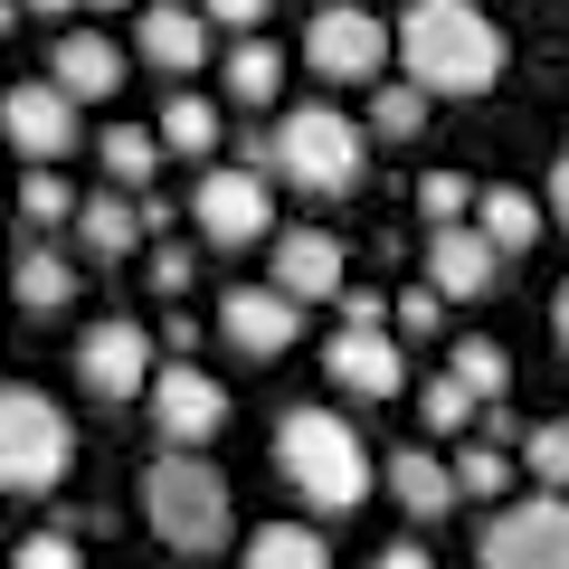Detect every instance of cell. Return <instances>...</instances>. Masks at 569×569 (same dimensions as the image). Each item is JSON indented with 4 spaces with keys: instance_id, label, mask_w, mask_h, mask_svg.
<instances>
[{
    "instance_id": "1",
    "label": "cell",
    "mask_w": 569,
    "mask_h": 569,
    "mask_svg": "<svg viewBox=\"0 0 569 569\" xmlns=\"http://www.w3.org/2000/svg\"><path fill=\"white\" fill-rule=\"evenodd\" d=\"M399 67H408L418 96H493V77H503V29L475 0H408Z\"/></svg>"
},
{
    "instance_id": "2",
    "label": "cell",
    "mask_w": 569,
    "mask_h": 569,
    "mask_svg": "<svg viewBox=\"0 0 569 569\" xmlns=\"http://www.w3.org/2000/svg\"><path fill=\"white\" fill-rule=\"evenodd\" d=\"M276 475L313 512H351L370 493V447H361V427L332 418V408H284L276 418Z\"/></svg>"
},
{
    "instance_id": "3",
    "label": "cell",
    "mask_w": 569,
    "mask_h": 569,
    "mask_svg": "<svg viewBox=\"0 0 569 569\" xmlns=\"http://www.w3.org/2000/svg\"><path fill=\"white\" fill-rule=\"evenodd\" d=\"M142 522H152L162 550H181V560L228 550V475L209 456H152L142 466Z\"/></svg>"
},
{
    "instance_id": "4",
    "label": "cell",
    "mask_w": 569,
    "mask_h": 569,
    "mask_svg": "<svg viewBox=\"0 0 569 569\" xmlns=\"http://www.w3.org/2000/svg\"><path fill=\"white\" fill-rule=\"evenodd\" d=\"M361 123L342 104H295V114L266 133V181H295L305 200H342L361 190Z\"/></svg>"
},
{
    "instance_id": "5",
    "label": "cell",
    "mask_w": 569,
    "mask_h": 569,
    "mask_svg": "<svg viewBox=\"0 0 569 569\" xmlns=\"http://www.w3.org/2000/svg\"><path fill=\"white\" fill-rule=\"evenodd\" d=\"M77 456V427L48 389L29 380H0V493H48Z\"/></svg>"
},
{
    "instance_id": "6",
    "label": "cell",
    "mask_w": 569,
    "mask_h": 569,
    "mask_svg": "<svg viewBox=\"0 0 569 569\" xmlns=\"http://www.w3.org/2000/svg\"><path fill=\"white\" fill-rule=\"evenodd\" d=\"M399 48V29H380V10H361V0H323L305 20V67L332 86H389L380 58Z\"/></svg>"
},
{
    "instance_id": "7",
    "label": "cell",
    "mask_w": 569,
    "mask_h": 569,
    "mask_svg": "<svg viewBox=\"0 0 569 569\" xmlns=\"http://www.w3.org/2000/svg\"><path fill=\"white\" fill-rule=\"evenodd\" d=\"M475 569H569V493H522V503L485 512L475 531Z\"/></svg>"
},
{
    "instance_id": "8",
    "label": "cell",
    "mask_w": 569,
    "mask_h": 569,
    "mask_svg": "<svg viewBox=\"0 0 569 569\" xmlns=\"http://www.w3.org/2000/svg\"><path fill=\"white\" fill-rule=\"evenodd\" d=\"M190 219H200L209 247H257V238H284L276 228V181L247 162H219L200 171V190H190Z\"/></svg>"
},
{
    "instance_id": "9",
    "label": "cell",
    "mask_w": 569,
    "mask_h": 569,
    "mask_svg": "<svg viewBox=\"0 0 569 569\" xmlns=\"http://www.w3.org/2000/svg\"><path fill=\"white\" fill-rule=\"evenodd\" d=\"M67 370H77V389H86V399H104V408L162 380V370H152V332H142L133 313H104V323H86V332H77V361H67Z\"/></svg>"
},
{
    "instance_id": "10",
    "label": "cell",
    "mask_w": 569,
    "mask_h": 569,
    "mask_svg": "<svg viewBox=\"0 0 569 569\" xmlns=\"http://www.w3.org/2000/svg\"><path fill=\"white\" fill-rule=\"evenodd\" d=\"M219 427H228V380H209L200 361H171L162 380H152V437H162L171 456H200Z\"/></svg>"
},
{
    "instance_id": "11",
    "label": "cell",
    "mask_w": 569,
    "mask_h": 569,
    "mask_svg": "<svg viewBox=\"0 0 569 569\" xmlns=\"http://www.w3.org/2000/svg\"><path fill=\"white\" fill-rule=\"evenodd\" d=\"M0 133L10 152H29V171H58V152H77V96L58 77H20L0 96Z\"/></svg>"
},
{
    "instance_id": "12",
    "label": "cell",
    "mask_w": 569,
    "mask_h": 569,
    "mask_svg": "<svg viewBox=\"0 0 569 569\" xmlns=\"http://www.w3.org/2000/svg\"><path fill=\"white\" fill-rule=\"evenodd\" d=\"M295 332H305V305H295V295H276V284H228V305H219V342L228 351L276 361V351H295Z\"/></svg>"
},
{
    "instance_id": "13",
    "label": "cell",
    "mask_w": 569,
    "mask_h": 569,
    "mask_svg": "<svg viewBox=\"0 0 569 569\" xmlns=\"http://www.w3.org/2000/svg\"><path fill=\"white\" fill-rule=\"evenodd\" d=\"M133 58L152 67V77H200L209 67V10L200 0H142Z\"/></svg>"
},
{
    "instance_id": "14",
    "label": "cell",
    "mask_w": 569,
    "mask_h": 569,
    "mask_svg": "<svg viewBox=\"0 0 569 569\" xmlns=\"http://www.w3.org/2000/svg\"><path fill=\"white\" fill-rule=\"evenodd\" d=\"M276 295H295V305H342L351 284H342V238L332 228H284L276 238Z\"/></svg>"
},
{
    "instance_id": "15",
    "label": "cell",
    "mask_w": 569,
    "mask_h": 569,
    "mask_svg": "<svg viewBox=\"0 0 569 569\" xmlns=\"http://www.w3.org/2000/svg\"><path fill=\"white\" fill-rule=\"evenodd\" d=\"M323 370L351 389V399H399V389H408L399 332H332V342H323Z\"/></svg>"
},
{
    "instance_id": "16",
    "label": "cell",
    "mask_w": 569,
    "mask_h": 569,
    "mask_svg": "<svg viewBox=\"0 0 569 569\" xmlns=\"http://www.w3.org/2000/svg\"><path fill=\"white\" fill-rule=\"evenodd\" d=\"M493 276H503V247H493L485 228H437V238H427V284H437L447 305L493 295Z\"/></svg>"
},
{
    "instance_id": "17",
    "label": "cell",
    "mask_w": 569,
    "mask_h": 569,
    "mask_svg": "<svg viewBox=\"0 0 569 569\" xmlns=\"http://www.w3.org/2000/svg\"><path fill=\"white\" fill-rule=\"evenodd\" d=\"M380 475H389V493H399V512H408V522H447V512L466 503V493H456V466H447L437 447H399Z\"/></svg>"
},
{
    "instance_id": "18",
    "label": "cell",
    "mask_w": 569,
    "mask_h": 569,
    "mask_svg": "<svg viewBox=\"0 0 569 569\" xmlns=\"http://www.w3.org/2000/svg\"><path fill=\"white\" fill-rule=\"evenodd\" d=\"M48 77H58L77 104H104V96L123 86V48L104 39V29H67V39H58V58H48Z\"/></svg>"
},
{
    "instance_id": "19",
    "label": "cell",
    "mask_w": 569,
    "mask_h": 569,
    "mask_svg": "<svg viewBox=\"0 0 569 569\" xmlns=\"http://www.w3.org/2000/svg\"><path fill=\"white\" fill-rule=\"evenodd\" d=\"M77 247H86V257H104V266L133 257V247H142V200H123V190H96V200L77 209Z\"/></svg>"
},
{
    "instance_id": "20",
    "label": "cell",
    "mask_w": 569,
    "mask_h": 569,
    "mask_svg": "<svg viewBox=\"0 0 569 569\" xmlns=\"http://www.w3.org/2000/svg\"><path fill=\"white\" fill-rule=\"evenodd\" d=\"M10 305H29V313L77 305V266H67L58 247H20V257H10Z\"/></svg>"
},
{
    "instance_id": "21",
    "label": "cell",
    "mask_w": 569,
    "mask_h": 569,
    "mask_svg": "<svg viewBox=\"0 0 569 569\" xmlns=\"http://www.w3.org/2000/svg\"><path fill=\"white\" fill-rule=\"evenodd\" d=\"M238 569H332V550H323V531H305V522H257L247 550H238Z\"/></svg>"
},
{
    "instance_id": "22",
    "label": "cell",
    "mask_w": 569,
    "mask_h": 569,
    "mask_svg": "<svg viewBox=\"0 0 569 569\" xmlns=\"http://www.w3.org/2000/svg\"><path fill=\"white\" fill-rule=\"evenodd\" d=\"M475 228H485L503 257H531V238H541V200H531V190H512V181H493L485 209H475Z\"/></svg>"
},
{
    "instance_id": "23",
    "label": "cell",
    "mask_w": 569,
    "mask_h": 569,
    "mask_svg": "<svg viewBox=\"0 0 569 569\" xmlns=\"http://www.w3.org/2000/svg\"><path fill=\"white\" fill-rule=\"evenodd\" d=\"M96 162H104V181H114V190H142V181H152V162H162V133H152V123H104Z\"/></svg>"
},
{
    "instance_id": "24",
    "label": "cell",
    "mask_w": 569,
    "mask_h": 569,
    "mask_svg": "<svg viewBox=\"0 0 569 569\" xmlns=\"http://www.w3.org/2000/svg\"><path fill=\"white\" fill-rule=\"evenodd\" d=\"M276 86H284V48H266V39L228 48V104H276Z\"/></svg>"
},
{
    "instance_id": "25",
    "label": "cell",
    "mask_w": 569,
    "mask_h": 569,
    "mask_svg": "<svg viewBox=\"0 0 569 569\" xmlns=\"http://www.w3.org/2000/svg\"><path fill=\"white\" fill-rule=\"evenodd\" d=\"M447 466H456V493H466V503H493V512L512 503V456L503 447H456Z\"/></svg>"
},
{
    "instance_id": "26",
    "label": "cell",
    "mask_w": 569,
    "mask_h": 569,
    "mask_svg": "<svg viewBox=\"0 0 569 569\" xmlns=\"http://www.w3.org/2000/svg\"><path fill=\"white\" fill-rule=\"evenodd\" d=\"M152 133H162V152H219V104L209 96H171Z\"/></svg>"
},
{
    "instance_id": "27",
    "label": "cell",
    "mask_w": 569,
    "mask_h": 569,
    "mask_svg": "<svg viewBox=\"0 0 569 569\" xmlns=\"http://www.w3.org/2000/svg\"><path fill=\"white\" fill-rule=\"evenodd\" d=\"M447 370H456V380H466L485 408H503V389H512V361H503V342H485V332H466Z\"/></svg>"
},
{
    "instance_id": "28",
    "label": "cell",
    "mask_w": 569,
    "mask_h": 569,
    "mask_svg": "<svg viewBox=\"0 0 569 569\" xmlns=\"http://www.w3.org/2000/svg\"><path fill=\"white\" fill-rule=\"evenodd\" d=\"M427 104H437V96H418L408 77H389L380 96H370V133H380V142H418L427 133Z\"/></svg>"
},
{
    "instance_id": "29",
    "label": "cell",
    "mask_w": 569,
    "mask_h": 569,
    "mask_svg": "<svg viewBox=\"0 0 569 569\" xmlns=\"http://www.w3.org/2000/svg\"><path fill=\"white\" fill-rule=\"evenodd\" d=\"M418 418L437 427V437H466V427L485 418V399H475V389H466V380L447 370V380H427V389H418Z\"/></svg>"
},
{
    "instance_id": "30",
    "label": "cell",
    "mask_w": 569,
    "mask_h": 569,
    "mask_svg": "<svg viewBox=\"0 0 569 569\" xmlns=\"http://www.w3.org/2000/svg\"><path fill=\"white\" fill-rule=\"evenodd\" d=\"M418 209H427L437 228H475V209H485V190H475L466 171H427V181H418Z\"/></svg>"
},
{
    "instance_id": "31",
    "label": "cell",
    "mask_w": 569,
    "mask_h": 569,
    "mask_svg": "<svg viewBox=\"0 0 569 569\" xmlns=\"http://www.w3.org/2000/svg\"><path fill=\"white\" fill-rule=\"evenodd\" d=\"M522 466H531V493H560L569 485V418L531 427V437H522Z\"/></svg>"
},
{
    "instance_id": "32",
    "label": "cell",
    "mask_w": 569,
    "mask_h": 569,
    "mask_svg": "<svg viewBox=\"0 0 569 569\" xmlns=\"http://www.w3.org/2000/svg\"><path fill=\"white\" fill-rule=\"evenodd\" d=\"M77 190H67V171H29V181H20V219L29 228H58V219H77Z\"/></svg>"
},
{
    "instance_id": "33",
    "label": "cell",
    "mask_w": 569,
    "mask_h": 569,
    "mask_svg": "<svg viewBox=\"0 0 569 569\" xmlns=\"http://www.w3.org/2000/svg\"><path fill=\"white\" fill-rule=\"evenodd\" d=\"M10 569H86V550H77V522H58V531H29Z\"/></svg>"
},
{
    "instance_id": "34",
    "label": "cell",
    "mask_w": 569,
    "mask_h": 569,
    "mask_svg": "<svg viewBox=\"0 0 569 569\" xmlns=\"http://www.w3.org/2000/svg\"><path fill=\"white\" fill-rule=\"evenodd\" d=\"M389 323H399V342H427V332L447 323V295H437V284H399V313H389Z\"/></svg>"
},
{
    "instance_id": "35",
    "label": "cell",
    "mask_w": 569,
    "mask_h": 569,
    "mask_svg": "<svg viewBox=\"0 0 569 569\" xmlns=\"http://www.w3.org/2000/svg\"><path fill=\"white\" fill-rule=\"evenodd\" d=\"M190 276H200V257H190V247H152V295H190Z\"/></svg>"
},
{
    "instance_id": "36",
    "label": "cell",
    "mask_w": 569,
    "mask_h": 569,
    "mask_svg": "<svg viewBox=\"0 0 569 569\" xmlns=\"http://www.w3.org/2000/svg\"><path fill=\"white\" fill-rule=\"evenodd\" d=\"M380 313H399V295H370V284L342 295V332H380Z\"/></svg>"
},
{
    "instance_id": "37",
    "label": "cell",
    "mask_w": 569,
    "mask_h": 569,
    "mask_svg": "<svg viewBox=\"0 0 569 569\" xmlns=\"http://www.w3.org/2000/svg\"><path fill=\"white\" fill-rule=\"evenodd\" d=\"M200 10H209V20H219V29H257L266 10H276V0H200Z\"/></svg>"
},
{
    "instance_id": "38",
    "label": "cell",
    "mask_w": 569,
    "mask_h": 569,
    "mask_svg": "<svg viewBox=\"0 0 569 569\" xmlns=\"http://www.w3.org/2000/svg\"><path fill=\"white\" fill-rule=\"evenodd\" d=\"M162 342H171V351L190 361V351H200V313H171V323H162Z\"/></svg>"
},
{
    "instance_id": "39",
    "label": "cell",
    "mask_w": 569,
    "mask_h": 569,
    "mask_svg": "<svg viewBox=\"0 0 569 569\" xmlns=\"http://www.w3.org/2000/svg\"><path fill=\"white\" fill-rule=\"evenodd\" d=\"M550 219H560V238H569V152L550 162Z\"/></svg>"
},
{
    "instance_id": "40",
    "label": "cell",
    "mask_w": 569,
    "mask_h": 569,
    "mask_svg": "<svg viewBox=\"0 0 569 569\" xmlns=\"http://www.w3.org/2000/svg\"><path fill=\"white\" fill-rule=\"evenodd\" d=\"M370 569H437V560H427L418 541H399V550H380V560H370Z\"/></svg>"
},
{
    "instance_id": "41",
    "label": "cell",
    "mask_w": 569,
    "mask_h": 569,
    "mask_svg": "<svg viewBox=\"0 0 569 569\" xmlns=\"http://www.w3.org/2000/svg\"><path fill=\"white\" fill-rule=\"evenodd\" d=\"M550 332H560V351H569V276H560V295H550Z\"/></svg>"
},
{
    "instance_id": "42",
    "label": "cell",
    "mask_w": 569,
    "mask_h": 569,
    "mask_svg": "<svg viewBox=\"0 0 569 569\" xmlns=\"http://www.w3.org/2000/svg\"><path fill=\"white\" fill-rule=\"evenodd\" d=\"M10 29H20V0H0V39H10Z\"/></svg>"
},
{
    "instance_id": "43",
    "label": "cell",
    "mask_w": 569,
    "mask_h": 569,
    "mask_svg": "<svg viewBox=\"0 0 569 569\" xmlns=\"http://www.w3.org/2000/svg\"><path fill=\"white\" fill-rule=\"evenodd\" d=\"M20 10H48V20H58V10H77V0H20Z\"/></svg>"
},
{
    "instance_id": "44",
    "label": "cell",
    "mask_w": 569,
    "mask_h": 569,
    "mask_svg": "<svg viewBox=\"0 0 569 569\" xmlns=\"http://www.w3.org/2000/svg\"><path fill=\"white\" fill-rule=\"evenodd\" d=\"M86 10H123V0H86Z\"/></svg>"
},
{
    "instance_id": "45",
    "label": "cell",
    "mask_w": 569,
    "mask_h": 569,
    "mask_svg": "<svg viewBox=\"0 0 569 569\" xmlns=\"http://www.w3.org/2000/svg\"><path fill=\"white\" fill-rule=\"evenodd\" d=\"M0 152H10V133H0Z\"/></svg>"
}]
</instances>
